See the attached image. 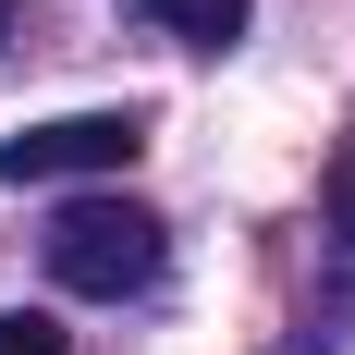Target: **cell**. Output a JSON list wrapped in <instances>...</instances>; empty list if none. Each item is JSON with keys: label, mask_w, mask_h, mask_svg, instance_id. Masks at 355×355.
Here are the masks:
<instances>
[{"label": "cell", "mask_w": 355, "mask_h": 355, "mask_svg": "<svg viewBox=\"0 0 355 355\" xmlns=\"http://www.w3.org/2000/svg\"><path fill=\"white\" fill-rule=\"evenodd\" d=\"M159 257H172V220L147 209V196H73V209L49 220V282H62V294H98V306L147 294Z\"/></svg>", "instance_id": "obj_1"}, {"label": "cell", "mask_w": 355, "mask_h": 355, "mask_svg": "<svg viewBox=\"0 0 355 355\" xmlns=\"http://www.w3.org/2000/svg\"><path fill=\"white\" fill-rule=\"evenodd\" d=\"M0 355H62V319H49V306H12V319H0Z\"/></svg>", "instance_id": "obj_4"}, {"label": "cell", "mask_w": 355, "mask_h": 355, "mask_svg": "<svg viewBox=\"0 0 355 355\" xmlns=\"http://www.w3.org/2000/svg\"><path fill=\"white\" fill-rule=\"evenodd\" d=\"M135 147H147L135 110H62V123L0 135V184H86V172H135Z\"/></svg>", "instance_id": "obj_2"}, {"label": "cell", "mask_w": 355, "mask_h": 355, "mask_svg": "<svg viewBox=\"0 0 355 355\" xmlns=\"http://www.w3.org/2000/svg\"><path fill=\"white\" fill-rule=\"evenodd\" d=\"M319 209H331V233H355V147H331V172H319Z\"/></svg>", "instance_id": "obj_5"}, {"label": "cell", "mask_w": 355, "mask_h": 355, "mask_svg": "<svg viewBox=\"0 0 355 355\" xmlns=\"http://www.w3.org/2000/svg\"><path fill=\"white\" fill-rule=\"evenodd\" d=\"M147 25H172L184 49H233V37H245V0H135Z\"/></svg>", "instance_id": "obj_3"}]
</instances>
